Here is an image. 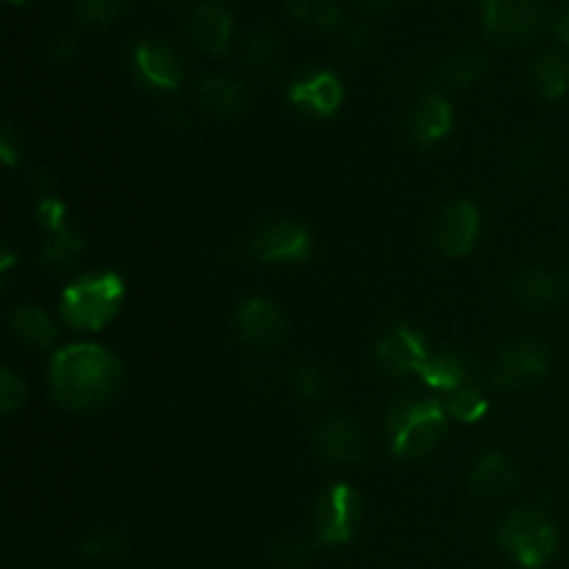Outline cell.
<instances>
[{"mask_svg":"<svg viewBox=\"0 0 569 569\" xmlns=\"http://www.w3.org/2000/svg\"><path fill=\"white\" fill-rule=\"evenodd\" d=\"M126 370L120 359L100 345L78 342L61 348L50 361V389L59 406L92 415L120 395Z\"/></svg>","mask_w":569,"mask_h":569,"instance_id":"6da1fadb","label":"cell"},{"mask_svg":"<svg viewBox=\"0 0 569 569\" xmlns=\"http://www.w3.org/2000/svg\"><path fill=\"white\" fill-rule=\"evenodd\" d=\"M387 431L395 456L422 459V456L433 453L448 433V409L439 400L403 395L389 409Z\"/></svg>","mask_w":569,"mask_h":569,"instance_id":"7a4b0ae2","label":"cell"},{"mask_svg":"<svg viewBox=\"0 0 569 569\" xmlns=\"http://www.w3.org/2000/svg\"><path fill=\"white\" fill-rule=\"evenodd\" d=\"M126 300V283L117 272H94L70 283L61 295V317L76 331H100Z\"/></svg>","mask_w":569,"mask_h":569,"instance_id":"3957f363","label":"cell"},{"mask_svg":"<svg viewBox=\"0 0 569 569\" xmlns=\"http://www.w3.org/2000/svg\"><path fill=\"white\" fill-rule=\"evenodd\" d=\"M500 548L522 569H542L556 553V528L542 511L515 509L503 517L498 528Z\"/></svg>","mask_w":569,"mask_h":569,"instance_id":"277c9868","label":"cell"},{"mask_svg":"<svg viewBox=\"0 0 569 569\" xmlns=\"http://www.w3.org/2000/svg\"><path fill=\"white\" fill-rule=\"evenodd\" d=\"M548 22L545 0H487L483 3V28L500 44H526Z\"/></svg>","mask_w":569,"mask_h":569,"instance_id":"5b68a950","label":"cell"},{"mask_svg":"<svg viewBox=\"0 0 569 569\" xmlns=\"http://www.w3.org/2000/svg\"><path fill=\"white\" fill-rule=\"evenodd\" d=\"M550 367V350L539 339H520L506 345L492 367V383L503 392H522L545 378Z\"/></svg>","mask_w":569,"mask_h":569,"instance_id":"8992f818","label":"cell"},{"mask_svg":"<svg viewBox=\"0 0 569 569\" xmlns=\"http://www.w3.org/2000/svg\"><path fill=\"white\" fill-rule=\"evenodd\" d=\"M361 515V498L350 483H333L326 489L315 511L317 542L348 545L356 537Z\"/></svg>","mask_w":569,"mask_h":569,"instance_id":"52a82bcc","label":"cell"},{"mask_svg":"<svg viewBox=\"0 0 569 569\" xmlns=\"http://www.w3.org/2000/svg\"><path fill=\"white\" fill-rule=\"evenodd\" d=\"M481 233V214L470 200H453L445 206L431 226V242L445 256L470 253Z\"/></svg>","mask_w":569,"mask_h":569,"instance_id":"ba28073f","label":"cell"},{"mask_svg":"<svg viewBox=\"0 0 569 569\" xmlns=\"http://www.w3.org/2000/svg\"><path fill=\"white\" fill-rule=\"evenodd\" d=\"M250 253L259 261L283 264V261H303L311 253V237L300 222L272 220L264 222L250 239Z\"/></svg>","mask_w":569,"mask_h":569,"instance_id":"9c48e42d","label":"cell"},{"mask_svg":"<svg viewBox=\"0 0 569 569\" xmlns=\"http://www.w3.org/2000/svg\"><path fill=\"white\" fill-rule=\"evenodd\" d=\"M237 331L250 348L259 350H276L289 337L287 317L281 315V309L276 303H270L264 298H250L239 306Z\"/></svg>","mask_w":569,"mask_h":569,"instance_id":"30bf717a","label":"cell"},{"mask_svg":"<svg viewBox=\"0 0 569 569\" xmlns=\"http://www.w3.org/2000/svg\"><path fill=\"white\" fill-rule=\"evenodd\" d=\"M428 356H431L428 339L409 326H395L376 348L378 365L389 376H411V372H420Z\"/></svg>","mask_w":569,"mask_h":569,"instance_id":"8fae6325","label":"cell"},{"mask_svg":"<svg viewBox=\"0 0 569 569\" xmlns=\"http://www.w3.org/2000/svg\"><path fill=\"white\" fill-rule=\"evenodd\" d=\"M189 37L206 53H226L233 39V17L226 0H194L189 14Z\"/></svg>","mask_w":569,"mask_h":569,"instance_id":"7c38bea8","label":"cell"},{"mask_svg":"<svg viewBox=\"0 0 569 569\" xmlns=\"http://www.w3.org/2000/svg\"><path fill=\"white\" fill-rule=\"evenodd\" d=\"M317 453L333 465H356L365 459V433L353 420L342 415H331L317 426L315 433Z\"/></svg>","mask_w":569,"mask_h":569,"instance_id":"4fadbf2b","label":"cell"},{"mask_svg":"<svg viewBox=\"0 0 569 569\" xmlns=\"http://www.w3.org/2000/svg\"><path fill=\"white\" fill-rule=\"evenodd\" d=\"M133 67L139 78L156 89H178L183 81V64L176 50L161 39H144L133 48Z\"/></svg>","mask_w":569,"mask_h":569,"instance_id":"5bb4252c","label":"cell"},{"mask_svg":"<svg viewBox=\"0 0 569 569\" xmlns=\"http://www.w3.org/2000/svg\"><path fill=\"white\" fill-rule=\"evenodd\" d=\"M289 100L311 117H333L345 100V87L333 72L317 70L289 87Z\"/></svg>","mask_w":569,"mask_h":569,"instance_id":"9a60e30c","label":"cell"},{"mask_svg":"<svg viewBox=\"0 0 569 569\" xmlns=\"http://www.w3.org/2000/svg\"><path fill=\"white\" fill-rule=\"evenodd\" d=\"M509 295L515 303L528 311H545L556 306L565 295V278L539 267H522L509 278Z\"/></svg>","mask_w":569,"mask_h":569,"instance_id":"2e32d148","label":"cell"},{"mask_svg":"<svg viewBox=\"0 0 569 569\" xmlns=\"http://www.w3.org/2000/svg\"><path fill=\"white\" fill-rule=\"evenodd\" d=\"M198 103L214 120H237L250 109V92L239 78L209 76L198 83Z\"/></svg>","mask_w":569,"mask_h":569,"instance_id":"e0dca14e","label":"cell"},{"mask_svg":"<svg viewBox=\"0 0 569 569\" xmlns=\"http://www.w3.org/2000/svg\"><path fill=\"white\" fill-rule=\"evenodd\" d=\"M406 128H409V137L415 139L417 144L431 148V144H439L450 131H453V109H450L448 100L431 94V98L420 100V103L411 109Z\"/></svg>","mask_w":569,"mask_h":569,"instance_id":"ac0fdd59","label":"cell"},{"mask_svg":"<svg viewBox=\"0 0 569 569\" xmlns=\"http://www.w3.org/2000/svg\"><path fill=\"white\" fill-rule=\"evenodd\" d=\"M472 492L481 498H503L517 487V470L506 456L483 453L470 470Z\"/></svg>","mask_w":569,"mask_h":569,"instance_id":"d6986e66","label":"cell"},{"mask_svg":"<svg viewBox=\"0 0 569 569\" xmlns=\"http://www.w3.org/2000/svg\"><path fill=\"white\" fill-rule=\"evenodd\" d=\"M9 328L22 345L37 350H50L56 345V337H59L56 322L50 320L48 311H42L33 303L17 306L9 317Z\"/></svg>","mask_w":569,"mask_h":569,"instance_id":"ffe728a7","label":"cell"},{"mask_svg":"<svg viewBox=\"0 0 569 569\" xmlns=\"http://www.w3.org/2000/svg\"><path fill=\"white\" fill-rule=\"evenodd\" d=\"M489 59L481 48L476 44H465V48H456L448 59L439 67V81L448 83L450 89L467 87V83L478 81V78L487 72Z\"/></svg>","mask_w":569,"mask_h":569,"instance_id":"44dd1931","label":"cell"},{"mask_svg":"<svg viewBox=\"0 0 569 569\" xmlns=\"http://www.w3.org/2000/svg\"><path fill=\"white\" fill-rule=\"evenodd\" d=\"M83 256V237L72 226L50 231L42 244V264L53 272L76 270Z\"/></svg>","mask_w":569,"mask_h":569,"instance_id":"7402d4cb","label":"cell"},{"mask_svg":"<svg viewBox=\"0 0 569 569\" xmlns=\"http://www.w3.org/2000/svg\"><path fill=\"white\" fill-rule=\"evenodd\" d=\"M531 81L537 92L548 100L565 98L569 89V61L559 53H542L533 61Z\"/></svg>","mask_w":569,"mask_h":569,"instance_id":"603a6c76","label":"cell"},{"mask_svg":"<svg viewBox=\"0 0 569 569\" xmlns=\"http://www.w3.org/2000/svg\"><path fill=\"white\" fill-rule=\"evenodd\" d=\"M281 56H283V44L272 31L250 33L242 44V61L248 64V70L259 72V76H267V72L278 70Z\"/></svg>","mask_w":569,"mask_h":569,"instance_id":"cb8c5ba5","label":"cell"},{"mask_svg":"<svg viewBox=\"0 0 569 569\" xmlns=\"http://www.w3.org/2000/svg\"><path fill=\"white\" fill-rule=\"evenodd\" d=\"M422 381L428 383L431 389H439V392H459L465 387V367L456 356L448 353H431L428 361L422 365V370L417 372Z\"/></svg>","mask_w":569,"mask_h":569,"instance_id":"d4e9b609","label":"cell"},{"mask_svg":"<svg viewBox=\"0 0 569 569\" xmlns=\"http://www.w3.org/2000/svg\"><path fill=\"white\" fill-rule=\"evenodd\" d=\"M81 553L94 561H114L128 553V537L117 528H92L83 533Z\"/></svg>","mask_w":569,"mask_h":569,"instance_id":"484cf974","label":"cell"},{"mask_svg":"<svg viewBox=\"0 0 569 569\" xmlns=\"http://www.w3.org/2000/svg\"><path fill=\"white\" fill-rule=\"evenodd\" d=\"M128 11V0H76V17L83 26H111Z\"/></svg>","mask_w":569,"mask_h":569,"instance_id":"4316f807","label":"cell"},{"mask_svg":"<svg viewBox=\"0 0 569 569\" xmlns=\"http://www.w3.org/2000/svg\"><path fill=\"white\" fill-rule=\"evenodd\" d=\"M287 6L295 17H300V20L311 22L317 28L339 26L337 0H287Z\"/></svg>","mask_w":569,"mask_h":569,"instance_id":"83f0119b","label":"cell"},{"mask_svg":"<svg viewBox=\"0 0 569 569\" xmlns=\"http://www.w3.org/2000/svg\"><path fill=\"white\" fill-rule=\"evenodd\" d=\"M445 409H448V415L456 417V420L478 422V420H483V415L489 411V403H487V398L478 392V389L461 387L459 392L450 395L448 406H445Z\"/></svg>","mask_w":569,"mask_h":569,"instance_id":"f1b7e54d","label":"cell"},{"mask_svg":"<svg viewBox=\"0 0 569 569\" xmlns=\"http://www.w3.org/2000/svg\"><path fill=\"white\" fill-rule=\"evenodd\" d=\"M337 31L339 48H342V53L350 56V59H361V56H367L372 50V31L370 26H365L361 20L339 22Z\"/></svg>","mask_w":569,"mask_h":569,"instance_id":"f546056e","label":"cell"},{"mask_svg":"<svg viewBox=\"0 0 569 569\" xmlns=\"http://www.w3.org/2000/svg\"><path fill=\"white\" fill-rule=\"evenodd\" d=\"M292 387H295V392L300 395V398L317 400V398H322V395L328 392V378H326V372L320 370V367L303 365V367H298V370H295Z\"/></svg>","mask_w":569,"mask_h":569,"instance_id":"4dcf8cb0","label":"cell"},{"mask_svg":"<svg viewBox=\"0 0 569 569\" xmlns=\"http://www.w3.org/2000/svg\"><path fill=\"white\" fill-rule=\"evenodd\" d=\"M26 400H28L26 381L6 367V370L0 372V406H3L6 415H11V411L22 409Z\"/></svg>","mask_w":569,"mask_h":569,"instance_id":"1f68e13d","label":"cell"},{"mask_svg":"<svg viewBox=\"0 0 569 569\" xmlns=\"http://www.w3.org/2000/svg\"><path fill=\"white\" fill-rule=\"evenodd\" d=\"M272 556H276V561L283 569H303L311 559L309 548H306L303 542H298V539H287V542H281Z\"/></svg>","mask_w":569,"mask_h":569,"instance_id":"d6a6232c","label":"cell"},{"mask_svg":"<svg viewBox=\"0 0 569 569\" xmlns=\"http://www.w3.org/2000/svg\"><path fill=\"white\" fill-rule=\"evenodd\" d=\"M548 144H545V139H539V137H533V139H528L526 144H522V150H520V156H517V164L522 167V170H539V164H542L545 159H548Z\"/></svg>","mask_w":569,"mask_h":569,"instance_id":"836d02e7","label":"cell"},{"mask_svg":"<svg viewBox=\"0 0 569 569\" xmlns=\"http://www.w3.org/2000/svg\"><path fill=\"white\" fill-rule=\"evenodd\" d=\"M72 53H76V37L67 31H61L59 37L53 39V44H50V56H53L56 61H64V59H70Z\"/></svg>","mask_w":569,"mask_h":569,"instance_id":"e575fe53","label":"cell"},{"mask_svg":"<svg viewBox=\"0 0 569 569\" xmlns=\"http://www.w3.org/2000/svg\"><path fill=\"white\" fill-rule=\"evenodd\" d=\"M553 26H556V37H559L565 44H569V0L561 6L559 14H556Z\"/></svg>","mask_w":569,"mask_h":569,"instance_id":"d590c367","label":"cell"},{"mask_svg":"<svg viewBox=\"0 0 569 569\" xmlns=\"http://www.w3.org/2000/svg\"><path fill=\"white\" fill-rule=\"evenodd\" d=\"M359 3L365 6V9H378V11H383V9H389V6L398 3V0H359Z\"/></svg>","mask_w":569,"mask_h":569,"instance_id":"8d00e7d4","label":"cell"},{"mask_svg":"<svg viewBox=\"0 0 569 569\" xmlns=\"http://www.w3.org/2000/svg\"><path fill=\"white\" fill-rule=\"evenodd\" d=\"M159 3H167V6H183L187 0H159Z\"/></svg>","mask_w":569,"mask_h":569,"instance_id":"74e56055","label":"cell"},{"mask_svg":"<svg viewBox=\"0 0 569 569\" xmlns=\"http://www.w3.org/2000/svg\"><path fill=\"white\" fill-rule=\"evenodd\" d=\"M14 3H28V0H14Z\"/></svg>","mask_w":569,"mask_h":569,"instance_id":"f35d334b","label":"cell"},{"mask_svg":"<svg viewBox=\"0 0 569 569\" xmlns=\"http://www.w3.org/2000/svg\"><path fill=\"white\" fill-rule=\"evenodd\" d=\"M567 270H569V267H567Z\"/></svg>","mask_w":569,"mask_h":569,"instance_id":"ab89813d","label":"cell"}]
</instances>
